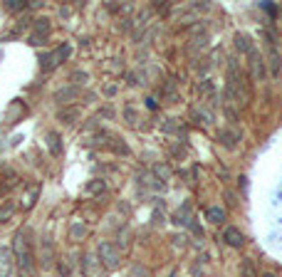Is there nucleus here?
<instances>
[{
  "mask_svg": "<svg viewBox=\"0 0 282 277\" xmlns=\"http://www.w3.org/2000/svg\"><path fill=\"white\" fill-rule=\"evenodd\" d=\"M225 99L230 102V107H235V109H245L250 102L248 77L240 72L238 60H230V72H228V82H225Z\"/></svg>",
  "mask_w": 282,
  "mask_h": 277,
  "instance_id": "nucleus-1",
  "label": "nucleus"
},
{
  "mask_svg": "<svg viewBox=\"0 0 282 277\" xmlns=\"http://www.w3.org/2000/svg\"><path fill=\"white\" fill-rule=\"evenodd\" d=\"M13 253H15V262L20 265V270H22V275H33L35 270V262H33V250H30V245L25 243V230H20L15 235V247H13Z\"/></svg>",
  "mask_w": 282,
  "mask_h": 277,
  "instance_id": "nucleus-2",
  "label": "nucleus"
},
{
  "mask_svg": "<svg viewBox=\"0 0 282 277\" xmlns=\"http://www.w3.org/2000/svg\"><path fill=\"white\" fill-rule=\"evenodd\" d=\"M97 258H99V262L107 270H116L119 262H121V253H119V247H116L114 243L104 240V243H99V247H97Z\"/></svg>",
  "mask_w": 282,
  "mask_h": 277,
  "instance_id": "nucleus-3",
  "label": "nucleus"
},
{
  "mask_svg": "<svg viewBox=\"0 0 282 277\" xmlns=\"http://www.w3.org/2000/svg\"><path fill=\"white\" fill-rule=\"evenodd\" d=\"M69 55H72V45H69V42H62L60 47H55L52 52H47V55L40 57V67H42V69H55L57 65L67 62Z\"/></svg>",
  "mask_w": 282,
  "mask_h": 277,
  "instance_id": "nucleus-4",
  "label": "nucleus"
},
{
  "mask_svg": "<svg viewBox=\"0 0 282 277\" xmlns=\"http://www.w3.org/2000/svg\"><path fill=\"white\" fill-rule=\"evenodd\" d=\"M248 67H250V74H252L258 82L267 80V62H265V57H263V52L258 47H252L248 52Z\"/></svg>",
  "mask_w": 282,
  "mask_h": 277,
  "instance_id": "nucleus-5",
  "label": "nucleus"
},
{
  "mask_svg": "<svg viewBox=\"0 0 282 277\" xmlns=\"http://www.w3.org/2000/svg\"><path fill=\"white\" fill-rule=\"evenodd\" d=\"M15 272V253L13 247H0V277H13Z\"/></svg>",
  "mask_w": 282,
  "mask_h": 277,
  "instance_id": "nucleus-6",
  "label": "nucleus"
},
{
  "mask_svg": "<svg viewBox=\"0 0 282 277\" xmlns=\"http://www.w3.org/2000/svg\"><path fill=\"white\" fill-rule=\"evenodd\" d=\"M267 72H272V77H277L282 69V57H280V49H277V45H275V40L267 45Z\"/></svg>",
  "mask_w": 282,
  "mask_h": 277,
  "instance_id": "nucleus-7",
  "label": "nucleus"
},
{
  "mask_svg": "<svg viewBox=\"0 0 282 277\" xmlns=\"http://www.w3.org/2000/svg\"><path fill=\"white\" fill-rule=\"evenodd\" d=\"M80 94V89L77 87H62V89H57L55 92V102H60V104H69V102H74Z\"/></svg>",
  "mask_w": 282,
  "mask_h": 277,
  "instance_id": "nucleus-8",
  "label": "nucleus"
},
{
  "mask_svg": "<svg viewBox=\"0 0 282 277\" xmlns=\"http://www.w3.org/2000/svg\"><path fill=\"white\" fill-rule=\"evenodd\" d=\"M99 258H94V255H84L82 258V270H84V275H89V277H97V272H99Z\"/></svg>",
  "mask_w": 282,
  "mask_h": 277,
  "instance_id": "nucleus-9",
  "label": "nucleus"
},
{
  "mask_svg": "<svg viewBox=\"0 0 282 277\" xmlns=\"http://www.w3.org/2000/svg\"><path fill=\"white\" fill-rule=\"evenodd\" d=\"M15 211H17V203L13 198H8V200L0 206V223H8V220L15 215Z\"/></svg>",
  "mask_w": 282,
  "mask_h": 277,
  "instance_id": "nucleus-10",
  "label": "nucleus"
},
{
  "mask_svg": "<svg viewBox=\"0 0 282 277\" xmlns=\"http://www.w3.org/2000/svg\"><path fill=\"white\" fill-rule=\"evenodd\" d=\"M223 238H225V243H228V245H233V247H243V243H245L243 233H240L238 228H228V230H225V235H223Z\"/></svg>",
  "mask_w": 282,
  "mask_h": 277,
  "instance_id": "nucleus-11",
  "label": "nucleus"
},
{
  "mask_svg": "<svg viewBox=\"0 0 282 277\" xmlns=\"http://www.w3.org/2000/svg\"><path fill=\"white\" fill-rule=\"evenodd\" d=\"M104 191H107V183H104L101 179L89 181V183L84 186V193H87V196H101Z\"/></svg>",
  "mask_w": 282,
  "mask_h": 277,
  "instance_id": "nucleus-12",
  "label": "nucleus"
},
{
  "mask_svg": "<svg viewBox=\"0 0 282 277\" xmlns=\"http://www.w3.org/2000/svg\"><path fill=\"white\" fill-rule=\"evenodd\" d=\"M40 260H42V265L45 267H50L52 262H55V253H52V243L45 238L42 240V250H40Z\"/></svg>",
  "mask_w": 282,
  "mask_h": 277,
  "instance_id": "nucleus-13",
  "label": "nucleus"
},
{
  "mask_svg": "<svg viewBox=\"0 0 282 277\" xmlns=\"http://www.w3.org/2000/svg\"><path fill=\"white\" fill-rule=\"evenodd\" d=\"M218 139L223 141V146H228V148H235L238 146V134L230 129H223L220 134H218Z\"/></svg>",
  "mask_w": 282,
  "mask_h": 277,
  "instance_id": "nucleus-14",
  "label": "nucleus"
},
{
  "mask_svg": "<svg viewBox=\"0 0 282 277\" xmlns=\"http://www.w3.org/2000/svg\"><path fill=\"white\" fill-rule=\"evenodd\" d=\"M47 146H50L52 156H60V154H62V141H60V134H57V131H50V134H47Z\"/></svg>",
  "mask_w": 282,
  "mask_h": 277,
  "instance_id": "nucleus-15",
  "label": "nucleus"
},
{
  "mask_svg": "<svg viewBox=\"0 0 282 277\" xmlns=\"http://www.w3.org/2000/svg\"><path fill=\"white\" fill-rule=\"evenodd\" d=\"M235 47L240 49L243 55H248V52H250V49H252V47H255V45H252V40H250L248 35L238 33V35H235Z\"/></svg>",
  "mask_w": 282,
  "mask_h": 277,
  "instance_id": "nucleus-16",
  "label": "nucleus"
},
{
  "mask_svg": "<svg viewBox=\"0 0 282 277\" xmlns=\"http://www.w3.org/2000/svg\"><path fill=\"white\" fill-rule=\"evenodd\" d=\"M37 198H40V186H33V188H30V193H25V200H22V206L30 211V208H35Z\"/></svg>",
  "mask_w": 282,
  "mask_h": 277,
  "instance_id": "nucleus-17",
  "label": "nucleus"
},
{
  "mask_svg": "<svg viewBox=\"0 0 282 277\" xmlns=\"http://www.w3.org/2000/svg\"><path fill=\"white\" fill-rule=\"evenodd\" d=\"M208 220H211V223H223V220H225V211H223V208H208Z\"/></svg>",
  "mask_w": 282,
  "mask_h": 277,
  "instance_id": "nucleus-18",
  "label": "nucleus"
},
{
  "mask_svg": "<svg viewBox=\"0 0 282 277\" xmlns=\"http://www.w3.org/2000/svg\"><path fill=\"white\" fill-rule=\"evenodd\" d=\"M35 33L37 35L50 33V20H47V17H37V22H35Z\"/></svg>",
  "mask_w": 282,
  "mask_h": 277,
  "instance_id": "nucleus-19",
  "label": "nucleus"
},
{
  "mask_svg": "<svg viewBox=\"0 0 282 277\" xmlns=\"http://www.w3.org/2000/svg\"><path fill=\"white\" fill-rule=\"evenodd\" d=\"M109 148H112V151H116V154H129V146H126V144H121V139H116V136H112Z\"/></svg>",
  "mask_w": 282,
  "mask_h": 277,
  "instance_id": "nucleus-20",
  "label": "nucleus"
},
{
  "mask_svg": "<svg viewBox=\"0 0 282 277\" xmlns=\"http://www.w3.org/2000/svg\"><path fill=\"white\" fill-rule=\"evenodd\" d=\"M5 8H8V10H13V13L25 10V8H28V0H8V3H5Z\"/></svg>",
  "mask_w": 282,
  "mask_h": 277,
  "instance_id": "nucleus-21",
  "label": "nucleus"
},
{
  "mask_svg": "<svg viewBox=\"0 0 282 277\" xmlns=\"http://www.w3.org/2000/svg\"><path fill=\"white\" fill-rule=\"evenodd\" d=\"M84 235H87V228H84L82 223H74V225H72V238H74V240H82Z\"/></svg>",
  "mask_w": 282,
  "mask_h": 277,
  "instance_id": "nucleus-22",
  "label": "nucleus"
},
{
  "mask_svg": "<svg viewBox=\"0 0 282 277\" xmlns=\"http://www.w3.org/2000/svg\"><path fill=\"white\" fill-rule=\"evenodd\" d=\"M153 171H156V176H161V179H168V176H171V168H168L166 163H156Z\"/></svg>",
  "mask_w": 282,
  "mask_h": 277,
  "instance_id": "nucleus-23",
  "label": "nucleus"
},
{
  "mask_svg": "<svg viewBox=\"0 0 282 277\" xmlns=\"http://www.w3.org/2000/svg\"><path fill=\"white\" fill-rule=\"evenodd\" d=\"M69 80L74 82V84H84V82H89V74H87V72H80V69H77V72H72V77H69Z\"/></svg>",
  "mask_w": 282,
  "mask_h": 277,
  "instance_id": "nucleus-24",
  "label": "nucleus"
},
{
  "mask_svg": "<svg viewBox=\"0 0 282 277\" xmlns=\"http://www.w3.org/2000/svg\"><path fill=\"white\" fill-rule=\"evenodd\" d=\"M45 40H47V35H37V33H33L28 42H30L33 47H40V45H45Z\"/></svg>",
  "mask_w": 282,
  "mask_h": 277,
  "instance_id": "nucleus-25",
  "label": "nucleus"
},
{
  "mask_svg": "<svg viewBox=\"0 0 282 277\" xmlns=\"http://www.w3.org/2000/svg\"><path fill=\"white\" fill-rule=\"evenodd\" d=\"M203 45H206V35H198V37H193V40H191V52H198Z\"/></svg>",
  "mask_w": 282,
  "mask_h": 277,
  "instance_id": "nucleus-26",
  "label": "nucleus"
},
{
  "mask_svg": "<svg viewBox=\"0 0 282 277\" xmlns=\"http://www.w3.org/2000/svg\"><path fill=\"white\" fill-rule=\"evenodd\" d=\"M240 277H258L255 275V267H252V262L250 260L243 262V272H240Z\"/></svg>",
  "mask_w": 282,
  "mask_h": 277,
  "instance_id": "nucleus-27",
  "label": "nucleus"
},
{
  "mask_svg": "<svg viewBox=\"0 0 282 277\" xmlns=\"http://www.w3.org/2000/svg\"><path fill=\"white\" fill-rule=\"evenodd\" d=\"M193 116L198 119L200 124H211V114H203V112H198V109H193Z\"/></svg>",
  "mask_w": 282,
  "mask_h": 277,
  "instance_id": "nucleus-28",
  "label": "nucleus"
},
{
  "mask_svg": "<svg viewBox=\"0 0 282 277\" xmlns=\"http://www.w3.org/2000/svg\"><path fill=\"white\" fill-rule=\"evenodd\" d=\"M57 267H60V275L62 277H69V272H72V267L67 262H57Z\"/></svg>",
  "mask_w": 282,
  "mask_h": 277,
  "instance_id": "nucleus-29",
  "label": "nucleus"
},
{
  "mask_svg": "<svg viewBox=\"0 0 282 277\" xmlns=\"http://www.w3.org/2000/svg\"><path fill=\"white\" fill-rule=\"evenodd\" d=\"M60 119H67V121H72V119H77V109H69V112H62ZM65 121V124H67Z\"/></svg>",
  "mask_w": 282,
  "mask_h": 277,
  "instance_id": "nucleus-30",
  "label": "nucleus"
},
{
  "mask_svg": "<svg viewBox=\"0 0 282 277\" xmlns=\"http://www.w3.org/2000/svg\"><path fill=\"white\" fill-rule=\"evenodd\" d=\"M124 116H126V119H129V124H136V112H134L132 107H129V109H126V112H124Z\"/></svg>",
  "mask_w": 282,
  "mask_h": 277,
  "instance_id": "nucleus-31",
  "label": "nucleus"
},
{
  "mask_svg": "<svg viewBox=\"0 0 282 277\" xmlns=\"http://www.w3.org/2000/svg\"><path fill=\"white\" fill-rule=\"evenodd\" d=\"M263 277H277V275H275V272H265V275H263Z\"/></svg>",
  "mask_w": 282,
  "mask_h": 277,
  "instance_id": "nucleus-32",
  "label": "nucleus"
},
{
  "mask_svg": "<svg viewBox=\"0 0 282 277\" xmlns=\"http://www.w3.org/2000/svg\"><path fill=\"white\" fill-rule=\"evenodd\" d=\"M97 277H101V275H97Z\"/></svg>",
  "mask_w": 282,
  "mask_h": 277,
  "instance_id": "nucleus-33",
  "label": "nucleus"
}]
</instances>
